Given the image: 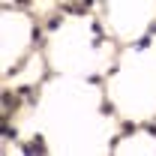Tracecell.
Segmentation results:
<instances>
[{
  "instance_id": "6",
  "label": "cell",
  "mask_w": 156,
  "mask_h": 156,
  "mask_svg": "<svg viewBox=\"0 0 156 156\" xmlns=\"http://www.w3.org/2000/svg\"><path fill=\"white\" fill-rule=\"evenodd\" d=\"M15 3H18V6H27V3H30V0H15Z\"/></svg>"
},
{
  "instance_id": "3",
  "label": "cell",
  "mask_w": 156,
  "mask_h": 156,
  "mask_svg": "<svg viewBox=\"0 0 156 156\" xmlns=\"http://www.w3.org/2000/svg\"><path fill=\"white\" fill-rule=\"evenodd\" d=\"M135 132V123H123V135H132Z\"/></svg>"
},
{
  "instance_id": "7",
  "label": "cell",
  "mask_w": 156,
  "mask_h": 156,
  "mask_svg": "<svg viewBox=\"0 0 156 156\" xmlns=\"http://www.w3.org/2000/svg\"><path fill=\"white\" fill-rule=\"evenodd\" d=\"M81 3H87V6H90V3H93V0H81Z\"/></svg>"
},
{
  "instance_id": "5",
  "label": "cell",
  "mask_w": 156,
  "mask_h": 156,
  "mask_svg": "<svg viewBox=\"0 0 156 156\" xmlns=\"http://www.w3.org/2000/svg\"><path fill=\"white\" fill-rule=\"evenodd\" d=\"M48 27H51V30H57V27H60V15H54V18L48 21Z\"/></svg>"
},
{
  "instance_id": "2",
  "label": "cell",
  "mask_w": 156,
  "mask_h": 156,
  "mask_svg": "<svg viewBox=\"0 0 156 156\" xmlns=\"http://www.w3.org/2000/svg\"><path fill=\"white\" fill-rule=\"evenodd\" d=\"M15 105H18V99H15L12 93H9V90H6V93H3V108H6V111H12Z\"/></svg>"
},
{
  "instance_id": "4",
  "label": "cell",
  "mask_w": 156,
  "mask_h": 156,
  "mask_svg": "<svg viewBox=\"0 0 156 156\" xmlns=\"http://www.w3.org/2000/svg\"><path fill=\"white\" fill-rule=\"evenodd\" d=\"M147 45H150V36H144V39H138V42H135V48H147Z\"/></svg>"
},
{
  "instance_id": "1",
  "label": "cell",
  "mask_w": 156,
  "mask_h": 156,
  "mask_svg": "<svg viewBox=\"0 0 156 156\" xmlns=\"http://www.w3.org/2000/svg\"><path fill=\"white\" fill-rule=\"evenodd\" d=\"M21 150H24V153H45V141H42V138H36V141H30V144H24Z\"/></svg>"
}]
</instances>
